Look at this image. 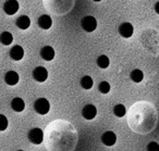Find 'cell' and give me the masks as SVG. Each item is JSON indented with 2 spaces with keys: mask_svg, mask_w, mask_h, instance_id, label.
Wrapping results in <instances>:
<instances>
[{
  "mask_svg": "<svg viewBox=\"0 0 159 151\" xmlns=\"http://www.w3.org/2000/svg\"><path fill=\"white\" fill-rule=\"evenodd\" d=\"M34 110L40 115H46L50 110V103L46 98H38L34 102Z\"/></svg>",
  "mask_w": 159,
  "mask_h": 151,
  "instance_id": "6da1fadb",
  "label": "cell"
},
{
  "mask_svg": "<svg viewBox=\"0 0 159 151\" xmlns=\"http://www.w3.org/2000/svg\"><path fill=\"white\" fill-rule=\"evenodd\" d=\"M81 26L87 33H92L97 29V20L93 16H86L81 21Z\"/></svg>",
  "mask_w": 159,
  "mask_h": 151,
  "instance_id": "7a4b0ae2",
  "label": "cell"
},
{
  "mask_svg": "<svg viewBox=\"0 0 159 151\" xmlns=\"http://www.w3.org/2000/svg\"><path fill=\"white\" fill-rule=\"evenodd\" d=\"M27 138L33 144H40L44 140V133L38 127H34L27 134Z\"/></svg>",
  "mask_w": 159,
  "mask_h": 151,
  "instance_id": "3957f363",
  "label": "cell"
},
{
  "mask_svg": "<svg viewBox=\"0 0 159 151\" xmlns=\"http://www.w3.org/2000/svg\"><path fill=\"white\" fill-rule=\"evenodd\" d=\"M33 77L38 83H44L48 78V71L44 66H37L33 71Z\"/></svg>",
  "mask_w": 159,
  "mask_h": 151,
  "instance_id": "277c9868",
  "label": "cell"
},
{
  "mask_svg": "<svg viewBox=\"0 0 159 151\" xmlns=\"http://www.w3.org/2000/svg\"><path fill=\"white\" fill-rule=\"evenodd\" d=\"M19 8H20V5H19L18 0H7L3 5V11L8 16H13L19 11Z\"/></svg>",
  "mask_w": 159,
  "mask_h": 151,
  "instance_id": "5b68a950",
  "label": "cell"
},
{
  "mask_svg": "<svg viewBox=\"0 0 159 151\" xmlns=\"http://www.w3.org/2000/svg\"><path fill=\"white\" fill-rule=\"evenodd\" d=\"M97 115V108L94 104H86L82 109V116L85 120H93Z\"/></svg>",
  "mask_w": 159,
  "mask_h": 151,
  "instance_id": "8992f818",
  "label": "cell"
},
{
  "mask_svg": "<svg viewBox=\"0 0 159 151\" xmlns=\"http://www.w3.org/2000/svg\"><path fill=\"white\" fill-rule=\"evenodd\" d=\"M102 142L107 147H111L117 142V135L113 131H108L102 134Z\"/></svg>",
  "mask_w": 159,
  "mask_h": 151,
  "instance_id": "52a82bcc",
  "label": "cell"
},
{
  "mask_svg": "<svg viewBox=\"0 0 159 151\" xmlns=\"http://www.w3.org/2000/svg\"><path fill=\"white\" fill-rule=\"evenodd\" d=\"M9 56L14 61H20V60H22L23 57H24V49L21 46H19V45H16V46H13L10 49Z\"/></svg>",
  "mask_w": 159,
  "mask_h": 151,
  "instance_id": "ba28073f",
  "label": "cell"
},
{
  "mask_svg": "<svg viewBox=\"0 0 159 151\" xmlns=\"http://www.w3.org/2000/svg\"><path fill=\"white\" fill-rule=\"evenodd\" d=\"M133 32H134V29L131 23L124 22L119 26V34L124 38H130L133 35Z\"/></svg>",
  "mask_w": 159,
  "mask_h": 151,
  "instance_id": "9c48e42d",
  "label": "cell"
},
{
  "mask_svg": "<svg viewBox=\"0 0 159 151\" xmlns=\"http://www.w3.org/2000/svg\"><path fill=\"white\" fill-rule=\"evenodd\" d=\"M55 56H56L55 49L51 46H45L40 49V57H42L45 61H51V60H53Z\"/></svg>",
  "mask_w": 159,
  "mask_h": 151,
  "instance_id": "30bf717a",
  "label": "cell"
},
{
  "mask_svg": "<svg viewBox=\"0 0 159 151\" xmlns=\"http://www.w3.org/2000/svg\"><path fill=\"white\" fill-rule=\"evenodd\" d=\"M19 81H20V76H19V74L16 71H9V72L6 73L5 75L6 84H8L10 86H14L19 83Z\"/></svg>",
  "mask_w": 159,
  "mask_h": 151,
  "instance_id": "8fae6325",
  "label": "cell"
},
{
  "mask_svg": "<svg viewBox=\"0 0 159 151\" xmlns=\"http://www.w3.org/2000/svg\"><path fill=\"white\" fill-rule=\"evenodd\" d=\"M37 24L40 29H49L51 26H52V20L51 18L48 16V14H43L38 18Z\"/></svg>",
  "mask_w": 159,
  "mask_h": 151,
  "instance_id": "7c38bea8",
  "label": "cell"
},
{
  "mask_svg": "<svg viewBox=\"0 0 159 151\" xmlns=\"http://www.w3.org/2000/svg\"><path fill=\"white\" fill-rule=\"evenodd\" d=\"M16 24L20 29H27L31 26V19L27 16H21L16 19Z\"/></svg>",
  "mask_w": 159,
  "mask_h": 151,
  "instance_id": "4fadbf2b",
  "label": "cell"
},
{
  "mask_svg": "<svg viewBox=\"0 0 159 151\" xmlns=\"http://www.w3.org/2000/svg\"><path fill=\"white\" fill-rule=\"evenodd\" d=\"M11 108H12V110L16 112H22L23 110L25 109L24 100H23L22 98H19V97L13 98L11 101Z\"/></svg>",
  "mask_w": 159,
  "mask_h": 151,
  "instance_id": "5bb4252c",
  "label": "cell"
},
{
  "mask_svg": "<svg viewBox=\"0 0 159 151\" xmlns=\"http://www.w3.org/2000/svg\"><path fill=\"white\" fill-rule=\"evenodd\" d=\"M13 42V36H12L11 33L9 32H2L0 34V42L5 46H9V45L12 44Z\"/></svg>",
  "mask_w": 159,
  "mask_h": 151,
  "instance_id": "9a60e30c",
  "label": "cell"
},
{
  "mask_svg": "<svg viewBox=\"0 0 159 151\" xmlns=\"http://www.w3.org/2000/svg\"><path fill=\"white\" fill-rule=\"evenodd\" d=\"M80 84H81V86H82L83 89L89 90V89H91V88L93 87L94 82H93V78H92L91 76H89V75H85V76H83L82 78H81Z\"/></svg>",
  "mask_w": 159,
  "mask_h": 151,
  "instance_id": "2e32d148",
  "label": "cell"
},
{
  "mask_svg": "<svg viewBox=\"0 0 159 151\" xmlns=\"http://www.w3.org/2000/svg\"><path fill=\"white\" fill-rule=\"evenodd\" d=\"M96 63H97V65L99 66L100 69H107L109 66V64H110V60H109V58L107 57V56L102 55L97 58Z\"/></svg>",
  "mask_w": 159,
  "mask_h": 151,
  "instance_id": "e0dca14e",
  "label": "cell"
},
{
  "mask_svg": "<svg viewBox=\"0 0 159 151\" xmlns=\"http://www.w3.org/2000/svg\"><path fill=\"white\" fill-rule=\"evenodd\" d=\"M130 77L133 82H135V83H141L144 78V74L141 70H137L136 69V70H133L132 72H131Z\"/></svg>",
  "mask_w": 159,
  "mask_h": 151,
  "instance_id": "ac0fdd59",
  "label": "cell"
},
{
  "mask_svg": "<svg viewBox=\"0 0 159 151\" xmlns=\"http://www.w3.org/2000/svg\"><path fill=\"white\" fill-rule=\"evenodd\" d=\"M113 113H115V115L118 116V118H123V116L125 115V113H126L125 107H124L123 104L115 105V108H113Z\"/></svg>",
  "mask_w": 159,
  "mask_h": 151,
  "instance_id": "d6986e66",
  "label": "cell"
},
{
  "mask_svg": "<svg viewBox=\"0 0 159 151\" xmlns=\"http://www.w3.org/2000/svg\"><path fill=\"white\" fill-rule=\"evenodd\" d=\"M98 90L104 95L108 94V92L110 91V84H109L108 82H105V81L102 82V83L98 85Z\"/></svg>",
  "mask_w": 159,
  "mask_h": 151,
  "instance_id": "ffe728a7",
  "label": "cell"
},
{
  "mask_svg": "<svg viewBox=\"0 0 159 151\" xmlns=\"http://www.w3.org/2000/svg\"><path fill=\"white\" fill-rule=\"evenodd\" d=\"M8 125H9V122H8L7 116L0 114V131H6L8 128Z\"/></svg>",
  "mask_w": 159,
  "mask_h": 151,
  "instance_id": "44dd1931",
  "label": "cell"
},
{
  "mask_svg": "<svg viewBox=\"0 0 159 151\" xmlns=\"http://www.w3.org/2000/svg\"><path fill=\"white\" fill-rule=\"evenodd\" d=\"M147 151H159V144L155 141H152L147 144Z\"/></svg>",
  "mask_w": 159,
  "mask_h": 151,
  "instance_id": "7402d4cb",
  "label": "cell"
},
{
  "mask_svg": "<svg viewBox=\"0 0 159 151\" xmlns=\"http://www.w3.org/2000/svg\"><path fill=\"white\" fill-rule=\"evenodd\" d=\"M155 11H156L157 13L159 14V1L156 3V5H155Z\"/></svg>",
  "mask_w": 159,
  "mask_h": 151,
  "instance_id": "603a6c76",
  "label": "cell"
},
{
  "mask_svg": "<svg viewBox=\"0 0 159 151\" xmlns=\"http://www.w3.org/2000/svg\"><path fill=\"white\" fill-rule=\"evenodd\" d=\"M93 1H96V2H99V1H102V0H93Z\"/></svg>",
  "mask_w": 159,
  "mask_h": 151,
  "instance_id": "cb8c5ba5",
  "label": "cell"
},
{
  "mask_svg": "<svg viewBox=\"0 0 159 151\" xmlns=\"http://www.w3.org/2000/svg\"><path fill=\"white\" fill-rule=\"evenodd\" d=\"M18 151H24V150H18Z\"/></svg>",
  "mask_w": 159,
  "mask_h": 151,
  "instance_id": "d4e9b609",
  "label": "cell"
}]
</instances>
